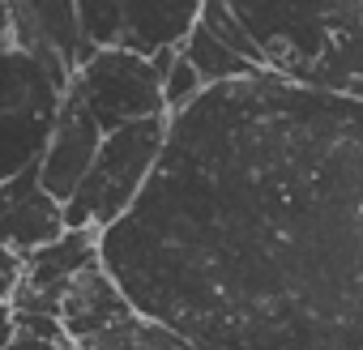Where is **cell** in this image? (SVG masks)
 <instances>
[{"instance_id":"obj_20","label":"cell","mask_w":363,"mask_h":350,"mask_svg":"<svg viewBox=\"0 0 363 350\" xmlns=\"http://www.w3.org/2000/svg\"><path fill=\"white\" fill-rule=\"evenodd\" d=\"M13 337V307H0V346Z\"/></svg>"},{"instance_id":"obj_4","label":"cell","mask_w":363,"mask_h":350,"mask_svg":"<svg viewBox=\"0 0 363 350\" xmlns=\"http://www.w3.org/2000/svg\"><path fill=\"white\" fill-rule=\"evenodd\" d=\"M65 90L69 86H60L26 52H0V184L43 158Z\"/></svg>"},{"instance_id":"obj_14","label":"cell","mask_w":363,"mask_h":350,"mask_svg":"<svg viewBox=\"0 0 363 350\" xmlns=\"http://www.w3.org/2000/svg\"><path fill=\"white\" fill-rule=\"evenodd\" d=\"M201 26L214 35V39H223L235 56H244L248 64H257V69H269L265 64V52H261V43L252 39V30L240 22V13L227 5V0H206V9H201Z\"/></svg>"},{"instance_id":"obj_6","label":"cell","mask_w":363,"mask_h":350,"mask_svg":"<svg viewBox=\"0 0 363 350\" xmlns=\"http://www.w3.org/2000/svg\"><path fill=\"white\" fill-rule=\"evenodd\" d=\"M265 52L269 73L299 81L320 52L329 13L342 0H227Z\"/></svg>"},{"instance_id":"obj_17","label":"cell","mask_w":363,"mask_h":350,"mask_svg":"<svg viewBox=\"0 0 363 350\" xmlns=\"http://www.w3.org/2000/svg\"><path fill=\"white\" fill-rule=\"evenodd\" d=\"M18 282H22V256H13V252L0 248V307H9V303H13Z\"/></svg>"},{"instance_id":"obj_16","label":"cell","mask_w":363,"mask_h":350,"mask_svg":"<svg viewBox=\"0 0 363 350\" xmlns=\"http://www.w3.org/2000/svg\"><path fill=\"white\" fill-rule=\"evenodd\" d=\"M206 90H210V86L201 81V73L189 64V56H184V52H179V56H175V64L162 73V103H167V111H171V115H175V111H184V107H193Z\"/></svg>"},{"instance_id":"obj_15","label":"cell","mask_w":363,"mask_h":350,"mask_svg":"<svg viewBox=\"0 0 363 350\" xmlns=\"http://www.w3.org/2000/svg\"><path fill=\"white\" fill-rule=\"evenodd\" d=\"M82 39L90 47H120L124 35V0H73Z\"/></svg>"},{"instance_id":"obj_13","label":"cell","mask_w":363,"mask_h":350,"mask_svg":"<svg viewBox=\"0 0 363 350\" xmlns=\"http://www.w3.org/2000/svg\"><path fill=\"white\" fill-rule=\"evenodd\" d=\"M179 52L189 56V64L201 73L206 86H223V81H240V77H257V73H265V69L248 64L244 56H235L223 39H214L201 22L193 26V35H189L184 43H179Z\"/></svg>"},{"instance_id":"obj_7","label":"cell","mask_w":363,"mask_h":350,"mask_svg":"<svg viewBox=\"0 0 363 350\" xmlns=\"http://www.w3.org/2000/svg\"><path fill=\"white\" fill-rule=\"evenodd\" d=\"M13 18V47L39 60L60 86H73L77 69L99 52L82 39L73 0H5Z\"/></svg>"},{"instance_id":"obj_9","label":"cell","mask_w":363,"mask_h":350,"mask_svg":"<svg viewBox=\"0 0 363 350\" xmlns=\"http://www.w3.org/2000/svg\"><path fill=\"white\" fill-rule=\"evenodd\" d=\"M103 128L94 120V111L86 107V98L69 86L65 90V103H60V115H56V128H52V141L39 158V180L43 188L56 197V201H69L82 180H86V171L94 166L99 158V145H103Z\"/></svg>"},{"instance_id":"obj_10","label":"cell","mask_w":363,"mask_h":350,"mask_svg":"<svg viewBox=\"0 0 363 350\" xmlns=\"http://www.w3.org/2000/svg\"><path fill=\"white\" fill-rule=\"evenodd\" d=\"M69 231L65 201H56L43 180H39V162L13 175L9 184H0V248L13 256H30L48 244H56Z\"/></svg>"},{"instance_id":"obj_18","label":"cell","mask_w":363,"mask_h":350,"mask_svg":"<svg viewBox=\"0 0 363 350\" xmlns=\"http://www.w3.org/2000/svg\"><path fill=\"white\" fill-rule=\"evenodd\" d=\"M0 350H65L60 341H48V337H39V333H30V329H18L13 324V337L0 346Z\"/></svg>"},{"instance_id":"obj_5","label":"cell","mask_w":363,"mask_h":350,"mask_svg":"<svg viewBox=\"0 0 363 350\" xmlns=\"http://www.w3.org/2000/svg\"><path fill=\"white\" fill-rule=\"evenodd\" d=\"M73 90L86 98L103 132H116L137 120L171 115L162 103V77L150 56L128 47H99L73 77Z\"/></svg>"},{"instance_id":"obj_2","label":"cell","mask_w":363,"mask_h":350,"mask_svg":"<svg viewBox=\"0 0 363 350\" xmlns=\"http://www.w3.org/2000/svg\"><path fill=\"white\" fill-rule=\"evenodd\" d=\"M171 132V115H154V120H137L124 124L116 132L103 137L94 166L86 171L82 188L65 201V218L69 231H111L145 193L150 175L162 158Z\"/></svg>"},{"instance_id":"obj_1","label":"cell","mask_w":363,"mask_h":350,"mask_svg":"<svg viewBox=\"0 0 363 350\" xmlns=\"http://www.w3.org/2000/svg\"><path fill=\"white\" fill-rule=\"evenodd\" d=\"M103 265L197 350H363V103L269 69L210 86Z\"/></svg>"},{"instance_id":"obj_19","label":"cell","mask_w":363,"mask_h":350,"mask_svg":"<svg viewBox=\"0 0 363 350\" xmlns=\"http://www.w3.org/2000/svg\"><path fill=\"white\" fill-rule=\"evenodd\" d=\"M13 47V18H9V5L0 0V52Z\"/></svg>"},{"instance_id":"obj_11","label":"cell","mask_w":363,"mask_h":350,"mask_svg":"<svg viewBox=\"0 0 363 350\" xmlns=\"http://www.w3.org/2000/svg\"><path fill=\"white\" fill-rule=\"evenodd\" d=\"M299 86L363 103V0H342L329 13L320 52L299 77Z\"/></svg>"},{"instance_id":"obj_3","label":"cell","mask_w":363,"mask_h":350,"mask_svg":"<svg viewBox=\"0 0 363 350\" xmlns=\"http://www.w3.org/2000/svg\"><path fill=\"white\" fill-rule=\"evenodd\" d=\"M73 350H197L184 333L145 316L107 273V265L86 269L56 316Z\"/></svg>"},{"instance_id":"obj_12","label":"cell","mask_w":363,"mask_h":350,"mask_svg":"<svg viewBox=\"0 0 363 350\" xmlns=\"http://www.w3.org/2000/svg\"><path fill=\"white\" fill-rule=\"evenodd\" d=\"M206 0H124V35L120 47L137 56H158L179 47L201 22Z\"/></svg>"},{"instance_id":"obj_8","label":"cell","mask_w":363,"mask_h":350,"mask_svg":"<svg viewBox=\"0 0 363 350\" xmlns=\"http://www.w3.org/2000/svg\"><path fill=\"white\" fill-rule=\"evenodd\" d=\"M94 265H103V235L99 231H65L56 244H48L22 261V282H18L9 307L22 316H60L69 286Z\"/></svg>"}]
</instances>
